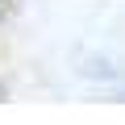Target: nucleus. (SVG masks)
I'll list each match as a JSON object with an SVG mask.
<instances>
[{"label": "nucleus", "instance_id": "1", "mask_svg": "<svg viewBox=\"0 0 125 125\" xmlns=\"http://www.w3.org/2000/svg\"><path fill=\"white\" fill-rule=\"evenodd\" d=\"M0 100H9V88H4V83H0Z\"/></svg>", "mask_w": 125, "mask_h": 125}]
</instances>
